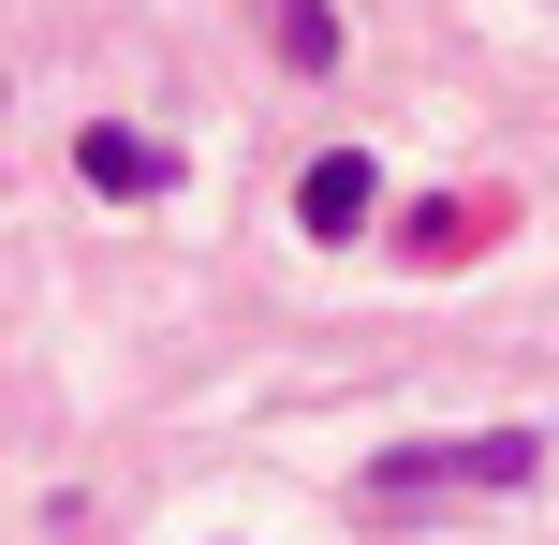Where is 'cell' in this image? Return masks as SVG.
<instances>
[{"instance_id":"4","label":"cell","mask_w":559,"mask_h":545,"mask_svg":"<svg viewBox=\"0 0 559 545\" xmlns=\"http://www.w3.org/2000/svg\"><path fill=\"white\" fill-rule=\"evenodd\" d=\"M472 236H501V206H413V265H442V251H472Z\"/></svg>"},{"instance_id":"1","label":"cell","mask_w":559,"mask_h":545,"mask_svg":"<svg viewBox=\"0 0 559 545\" xmlns=\"http://www.w3.org/2000/svg\"><path fill=\"white\" fill-rule=\"evenodd\" d=\"M531 458H545L531 428H501V442H413V458H383L368 487H383V501H427V487H531Z\"/></svg>"},{"instance_id":"3","label":"cell","mask_w":559,"mask_h":545,"mask_svg":"<svg viewBox=\"0 0 559 545\" xmlns=\"http://www.w3.org/2000/svg\"><path fill=\"white\" fill-rule=\"evenodd\" d=\"M74 177H88V192H118V206H133V192H163V147H147V133H74Z\"/></svg>"},{"instance_id":"5","label":"cell","mask_w":559,"mask_h":545,"mask_svg":"<svg viewBox=\"0 0 559 545\" xmlns=\"http://www.w3.org/2000/svg\"><path fill=\"white\" fill-rule=\"evenodd\" d=\"M280 59H295V74H324V59H338V15H324V0H280Z\"/></svg>"},{"instance_id":"2","label":"cell","mask_w":559,"mask_h":545,"mask_svg":"<svg viewBox=\"0 0 559 545\" xmlns=\"http://www.w3.org/2000/svg\"><path fill=\"white\" fill-rule=\"evenodd\" d=\"M368 206H383V163H368V147H324V163L295 177V222H309V236H354Z\"/></svg>"}]
</instances>
